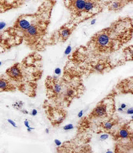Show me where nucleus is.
I'll return each instance as SVG.
<instances>
[{
	"instance_id": "obj_24",
	"label": "nucleus",
	"mask_w": 133,
	"mask_h": 153,
	"mask_svg": "<svg viewBox=\"0 0 133 153\" xmlns=\"http://www.w3.org/2000/svg\"><path fill=\"white\" fill-rule=\"evenodd\" d=\"M133 113V108H129L128 110H127V114H132Z\"/></svg>"
},
{
	"instance_id": "obj_14",
	"label": "nucleus",
	"mask_w": 133,
	"mask_h": 153,
	"mask_svg": "<svg viewBox=\"0 0 133 153\" xmlns=\"http://www.w3.org/2000/svg\"><path fill=\"white\" fill-rule=\"evenodd\" d=\"M103 68H104V67H103V65L102 64L99 63V64L96 65V66H95V69L98 71H101L103 69Z\"/></svg>"
},
{
	"instance_id": "obj_7",
	"label": "nucleus",
	"mask_w": 133,
	"mask_h": 153,
	"mask_svg": "<svg viewBox=\"0 0 133 153\" xmlns=\"http://www.w3.org/2000/svg\"><path fill=\"white\" fill-rule=\"evenodd\" d=\"M6 74L9 79L15 81H19L23 77L21 69L19 67V63H16L10 68L6 71Z\"/></svg>"
},
{
	"instance_id": "obj_2",
	"label": "nucleus",
	"mask_w": 133,
	"mask_h": 153,
	"mask_svg": "<svg viewBox=\"0 0 133 153\" xmlns=\"http://www.w3.org/2000/svg\"><path fill=\"white\" fill-rule=\"evenodd\" d=\"M108 0H85L81 23L93 19L106 9Z\"/></svg>"
},
{
	"instance_id": "obj_9",
	"label": "nucleus",
	"mask_w": 133,
	"mask_h": 153,
	"mask_svg": "<svg viewBox=\"0 0 133 153\" xmlns=\"http://www.w3.org/2000/svg\"><path fill=\"white\" fill-rule=\"evenodd\" d=\"M106 112V107L105 105H100L97 107L95 111L94 114L96 116H103Z\"/></svg>"
},
{
	"instance_id": "obj_5",
	"label": "nucleus",
	"mask_w": 133,
	"mask_h": 153,
	"mask_svg": "<svg viewBox=\"0 0 133 153\" xmlns=\"http://www.w3.org/2000/svg\"><path fill=\"white\" fill-rule=\"evenodd\" d=\"M29 0H0V13L19 8Z\"/></svg>"
},
{
	"instance_id": "obj_18",
	"label": "nucleus",
	"mask_w": 133,
	"mask_h": 153,
	"mask_svg": "<svg viewBox=\"0 0 133 153\" xmlns=\"http://www.w3.org/2000/svg\"><path fill=\"white\" fill-rule=\"evenodd\" d=\"M5 27V23L3 22H0V30H2L4 29V27Z\"/></svg>"
},
{
	"instance_id": "obj_13",
	"label": "nucleus",
	"mask_w": 133,
	"mask_h": 153,
	"mask_svg": "<svg viewBox=\"0 0 133 153\" xmlns=\"http://www.w3.org/2000/svg\"><path fill=\"white\" fill-rule=\"evenodd\" d=\"M112 126H113V124L110 122H106L104 124V128L107 129H111Z\"/></svg>"
},
{
	"instance_id": "obj_15",
	"label": "nucleus",
	"mask_w": 133,
	"mask_h": 153,
	"mask_svg": "<svg viewBox=\"0 0 133 153\" xmlns=\"http://www.w3.org/2000/svg\"><path fill=\"white\" fill-rule=\"evenodd\" d=\"M74 128V126L72 124H68V125H66V126L64 127V130H69V129H72Z\"/></svg>"
},
{
	"instance_id": "obj_27",
	"label": "nucleus",
	"mask_w": 133,
	"mask_h": 153,
	"mask_svg": "<svg viewBox=\"0 0 133 153\" xmlns=\"http://www.w3.org/2000/svg\"><path fill=\"white\" fill-rule=\"evenodd\" d=\"M118 110H119V111H123V108H119V109H118Z\"/></svg>"
},
{
	"instance_id": "obj_17",
	"label": "nucleus",
	"mask_w": 133,
	"mask_h": 153,
	"mask_svg": "<svg viewBox=\"0 0 133 153\" xmlns=\"http://www.w3.org/2000/svg\"><path fill=\"white\" fill-rule=\"evenodd\" d=\"M73 94H74V91L72 89H69V90H67V91H66V95L68 96H72V95H73Z\"/></svg>"
},
{
	"instance_id": "obj_8",
	"label": "nucleus",
	"mask_w": 133,
	"mask_h": 153,
	"mask_svg": "<svg viewBox=\"0 0 133 153\" xmlns=\"http://www.w3.org/2000/svg\"><path fill=\"white\" fill-rule=\"evenodd\" d=\"M15 90V88L11 82L5 77L0 76V92L11 91Z\"/></svg>"
},
{
	"instance_id": "obj_12",
	"label": "nucleus",
	"mask_w": 133,
	"mask_h": 153,
	"mask_svg": "<svg viewBox=\"0 0 133 153\" xmlns=\"http://www.w3.org/2000/svg\"><path fill=\"white\" fill-rule=\"evenodd\" d=\"M23 105V103H22V102L21 101H20V102H18L15 103L13 105V106L14 107V108H16L17 110H19L22 108Z\"/></svg>"
},
{
	"instance_id": "obj_29",
	"label": "nucleus",
	"mask_w": 133,
	"mask_h": 153,
	"mask_svg": "<svg viewBox=\"0 0 133 153\" xmlns=\"http://www.w3.org/2000/svg\"><path fill=\"white\" fill-rule=\"evenodd\" d=\"M1 64H2V62H1V61H0V66L1 65Z\"/></svg>"
},
{
	"instance_id": "obj_4",
	"label": "nucleus",
	"mask_w": 133,
	"mask_h": 153,
	"mask_svg": "<svg viewBox=\"0 0 133 153\" xmlns=\"http://www.w3.org/2000/svg\"><path fill=\"white\" fill-rule=\"evenodd\" d=\"M78 26V24L68 21L66 23L62 25L55 32V33L51 37L50 40L54 42L56 39V40L59 42H66Z\"/></svg>"
},
{
	"instance_id": "obj_6",
	"label": "nucleus",
	"mask_w": 133,
	"mask_h": 153,
	"mask_svg": "<svg viewBox=\"0 0 133 153\" xmlns=\"http://www.w3.org/2000/svg\"><path fill=\"white\" fill-rule=\"evenodd\" d=\"M133 2V0H108L106 9L109 11L118 12Z\"/></svg>"
},
{
	"instance_id": "obj_26",
	"label": "nucleus",
	"mask_w": 133,
	"mask_h": 153,
	"mask_svg": "<svg viewBox=\"0 0 133 153\" xmlns=\"http://www.w3.org/2000/svg\"><path fill=\"white\" fill-rule=\"evenodd\" d=\"M83 116V110H82V111H81L80 112V113L78 114V117H81L82 116Z\"/></svg>"
},
{
	"instance_id": "obj_21",
	"label": "nucleus",
	"mask_w": 133,
	"mask_h": 153,
	"mask_svg": "<svg viewBox=\"0 0 133 153\" xmlns=\"http://www.w3.org/2000/svg\"><path fill=\"white\" fill-rule=\"evenodd\" d=\"M38 114V111L36 109H33L32 111V113H31V114H32L33 116H36Z\"/></svg>"
},
{
	"instance_id": "obj_28",
	"label": "nucleus",
	"mask_w": 133,
	"mask_h": 153,
	"mask_svg": "<svg viewBox=\"0 0 133 153\" xmlns=\"http://www.w3.org/2000/svg\"><path fill=\"white\" fill-rule=\"evenodd\" d=\"M46 132L47 133H49V130H48V128L46 129Z\"/></svg>"
},
{
	"instance_id": "obj_3",
	"label": "nucleus",
	"mask_w": 133,
	"mask_h": 153,
	"mask_svg": "<svg viewBox=\"0 0 133 153\" xmlns=\"http://www.w3.org/2000/svg\"><path fill=\"white\" fill-rule=\"evenodd\" d=\"M64 4L70 13L69 21L81 24V19L84 9L85 0H63Z\"/></svg>"
},
{
	"instance_id": "obj_20",
	"label": "nucleus",
	"mask_w": 133,
	"mask_h": 153,
	"mask_svg": "<svg viewBox=\"0 0 133 153\" xmlns=\"http://www.w3.org/2000/svg\"><path fill=\"white\" fill-rule=\"evenodd\" d=\"M54 142H55V145H56L57 146H60L61 145V141H60V140H58V139L55 140Z\"/></svg>"
},
{
	"instance_id": "obj_19",
	"label": "nucleus",
	"mask_w": 133,
	"mask_h": 153,
	"mask_svg": "<svg viewBox=\"0 0 133 153\" xmlns=\"http://www.w3.org/2000/svg\"><path fill=\"white\" fill-rule=\"evenodd\" d=\"M108 137H109V135L107 134L101 135L100 136V139L101 140H105V139H107Z\"/></svg>"
},
{
	"instance_id": "obj_10",
	"label": "nucleus",
	"mask_w": 133,
	"mask_h": 153,
	"mask_svg": "<svg viewBox=\"0 0 133 153\" xmlns=\"http://www.w3.org/2000/svg\"><path fill=\"white\" fill-rule=\"evenodd\" d=\"M62 90V87L61 85L58 83L54 82L52 86V90L54 94L57 95L61 92Z\"/></svg>"
},
{
	"instance_id": "obj_23",
	"label": "nucleus",
	"mask_w": 133,
	"mask_h": 153,
	"mask_svg": "<svg viewBox=\"0 0 133 153\" xmlns=\"http://www.w3.org/2000/svg\"><path fill=\"white\" fill-rule=\"evenodd\" d=\"M60 73H61V69H60L58 68L55 69V74L59 75V74H60Z\"/></svg>"
},
{
	"instance_id": "obj_22",
	"label": "nucleus",
	"mask_w": 133,
	"mask_h": 153,
	"mask_svg": "<svg viewBox=\"0 0 133 153\" xmlns=\"http://www.w3.org/2000/svg\"><path fill=\"white\" fill-rule=\"evenodd\" d=\"M24 125H25V126L27 127V128H30V127L29 125V122H28L27 120H25L24 121Z\"/></svg>"
},
{
	"instance_id": "obj_1",
	"label": "nucleus",
	"mask_w": 133,
	"mask_h": 153,
	"mask_svg": "<svg viewBox=\"0 0 133 153\" xmlns=\"http://www.w3.org/2000/svg\"><path fill=\"white\" fill-rule=\"evenodd\" d=\"M55 0H44L38 7L39 14L32 25L21 33L16 42L17 45L24 42L33 50L44 48L46 42L45 38L51 23L52 11L56 4Z\"/></svg>"
},
{
	"instance_id": "obj_16",
	"label": "nucleus",
	"mask_w": 133,
	"mask_h": 153,
	"mask_svg": "<svg viewBox=\"0 0 133 153\" xmlns=\"http://www.w3.org/2000/svg\"><path fill=\"white\" fill-rule=\"evenodd\" d=\"M8 122L9 123H10V124L13 126V127H17V126H16V124L14 121H13V120H11V119H8Z\"/></svg>"
},
{
	"instance_id": "obj_11",
	"label": "nucleus",
	"mask_w": 133,
	"mask_h": 153,
	"mask_svg": "<svg viewBox=\"0 0 133 153\" xmlns=\"http://www.w3.org/2000/svg\"><path fill=\"white\" fill-rule=\"evenodd\" d=\"M119 135L120 137L122 138H127L129 136V133L128 131L126 129H122L119 132Z\"/></svg>"
},
{
	"instance_id": "obj_25",
	"label": "nucleus",
	"mask_w": 133,
	"mask_h": 153,
	"mask_svg": "<svg viewBox=\"0 0 133 153\" xmlns=\"http://www.w3.org/2000/svg\"><path fill=\"white\" fill-rule=\"evenodd\" d=\"M126 107V105L125 104H124V103L122 104L121 105V108H123V109L125 108Z\"/></svg>"
}]
</instances>
